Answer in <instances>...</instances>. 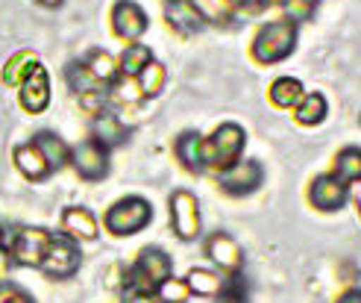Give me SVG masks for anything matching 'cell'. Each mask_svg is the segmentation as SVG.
I'll use <instances>...</instances> for the list:
<instances>
[{
	"mask_svg": "<svg viewBox=\"0 0 361 303\" xmlns=\"http://www.w3.org/2000/svg\"><path fill=\"white\" fill-rule=\"evenodd\" d=\"M171 271H173V262L165 251L144 247L135 265L130 268V274H126V289L138 295H156V289L171 277Z\"/></svg>",
	"mask_w": 361,
	"mask_h": 303,
	"instance_id": "1",
	"label": "cell"
},
{
	"mask_svg": "<svg viewBox=\"0 0 361 303\" xmlns=\"http://www.w3.org/2000/svg\"><path fill=\"white\" fill-rule=\"evenodd\" d=\"M297 47V24L294 21H270L252 39V57L262 65L282 62Z\"/></svg>",
	"mask_w": 361,
	"mask_h": 303,
	"instance_id": "2",
	"label": "cell"
},
{
	"mask_svg": "<svg viewBox=\"0 0 361 303\" xmlns=\"http://www.w3.org/2000/svg\"><path fill=\"white\" fill-rule=\"evenodd\" d=\"M247 145V133L238 127V124H221L218 130L212 133V138H206V165L212 168H229L241 159V150Z\"/></svg>",
	"mask_w": 361,
	"mask_h": 303,
	"instance_id": "3",
	"label": "cell"
},
{
	"mask_svg": "<svg viewBox=\"0 0 361 303\" xmlns=\"http://www.w3.org/2000/svg\"><path fill=\"white\" fill-rule=\"evenodd\" d=\"M153 221V206L144 198H123L106 212V230L115 236H135Z\"/></svg>",
	"mask_w": 361,
	"mask_h": 303,
	"instance_id": "4",
	"label": "cell"
},
{
	"mask_svg": "<svg viewBox=\"0 0 361 303\" xmlns=\"http://www.w3.org/2000/svg\"><path fill=\"white\" fill-rule=\"evenodd\" d=\"M80 262H82V254H80V247H77L74 239L65 236V233H50L44 259L39 265L47 277H56V280L74 277L77 268H80Z\"/></svg>",
	"mask_w": 361,
	"mask_h": 303,
	"instance_id": "5",
	"label": "cell"
},
{
	"mask_svg": "<svg viewBox=\"0 0 361 303\" xmlns=\"http://www.w3.org/2000/svg\"><path fill=\"white\" fill-rule=\"evenodd\" d=\"M171 224L183 242L200 236V201L188 189H176L171 194Z\"/></svg>",
	"mask_w": 361,
	"mask_h": 303,
	"instance_id": "6",
	"label": "cell"
},
{
	"mask_svg": "<svg viewBox=\"0 0 361 303\" xmlns=\"http://www.w3.org/2000/svg\"><path fill=\"white\" fill-rule=\"evenodd\" d=\"M264 180V171L256 159H238L235 165H229L218 174V183L224 191L235 194V198H244V194H252Z\"/></svg>",
	"mask_w": 361,
	"mask_h": 303,
	"instance_id": "7",
	"label": "cell"
},
{
	"mask_svg": "<svg viewBox=\"0 0 361 303\" xmlns=\"http://www.w3.org/2000/svg\"><path fill=\"white\" fill-rule=\"evenodd\" d=\"M47 242H50V233L42 227H21L12 239V262L18 265H27V268H39L42 259H44V251H47Z\"/></svg>",
	"mask_w": 361,
	"mask_h": 303,
	"instance_id": "8",
	"label": "cell"
},
{
	"mask_svg": "<svg viewBox=\"0 0 361 303\" xmlns=\"http://www.w3.org/2000/svg\"><path fill=\"white\" fill-rule=\"evenodd\" d=\"M71 162H74L77 174L88 183H97L109 174V153H106V148L94 138L80 141V145L71 150Z\"/></svg>",
	"mask_w": 361,
	"mask_h": 303,
	"instance_id": "9",
	"label": "cell"
},
{
	"mask_svg": "<svg viewBox=\"0 0 361 303\" xmlns=\"http://www.w3.org/2000/svg\"><path fill=\"white\" fill-rule=\"evenodd\" d=\"M112 27L121 39L135 42L138 35L147 32L150 21H147V12H144L135 0H118L115 9H112Z\"/></svg>",
	"mask_w": 361,
	"mask_h": 303,
	"instance_id": "10",
	"label": "cell"
},
{
	"mask_svg": "<svg viewBox=\"0 0 361 303\" xmlns=\"http://www.w3.org/2000/svg\"><path fill=\"white\" fill-rule=\"evenodd\" d=\"M347 183H341L335 174H323V177H317V180L312 183V189H309V201L317 206V209H323V212H335V209H341L347 203Z\"/></svg>",
	"mask_w": 361,
	"mask_h": 303,
	"instance_id": "11",
	"label": "cell"
},
{
	"mask_svg": "<svg viewBox=\"0 0 361 303\" xmlns=\"http://www.w3.org/2000/svg\"><path fill=\"white\" fill-rule=\"evenodd\" d=\"M47 103H50V77L42 65H35L32 74L21 83V106L27 112L39 115L47 109Z\"/></svg>",
	"mask_w": 361,
	"mask_h": 303,
	"instance_id": "12",
	"label": "cell"
},
{
	"mask_svg": "<svg viewBox=\"0 0 361 303\" xmlns=\"http://www.w3.org/2000/svg\"><path fill=\"white\" fill-rule=\"evenodd\" d=\"M206 256L214 265H221V271H229V274H238L241 262H244V254H241L238 242L232 236H226V233H214L206 242Z\"/></svg>",
	"mask_w": 361,
	"mask_h": 303,
	"instance_id": "13",
	"label": "cell"
},
{
	"mask_svg": "<svg viewBox=\"0 0 361 303\" xmlns=\"http://www.w3.org/2000/svg\"><path fill=\"white\" fill-rule=\"evenodd\" d=\"M62 233L80 242H94L97 239V218L85 206H68L62 212Z\"/></svg>",
	"mask_w": 361,
	"mask_h": 303,
	"instance_id": "14",
	"label": "cell"
},
{
	"mask_svg": "<svg viewBox=\"0 0 361 303\" xmlns=\"http://www.w3.org/2000/svg\"><path fill=\"white\" fill-rule=\"evenodd\" d=\"M12 159H15V168L21 171L27 180H32V183H42V180H47V177L53 174L50 165L44 162L42 150L35 148L32 141H24V145H18L15 153H12Z\"/></svg>",
	"mask_w": 361,
	"mask_h": 303,
	"instance_id": "15",
	"label": "cell"
},
{
	"mask_svg": "<svg viewBox=\"0 0 361 303\" xmlns=\"http://www.w3.org/2000/svg\"><path fill=\"white\" fill-rule=\"evenodd\" d=\"M92 130H94V141H100L103 148L123 145V141L130 138V127L123 124V118L115 115V112H109V109H103V112L94 115Z\"/></svg>",
	"mask_w": 361,
	"mask_h": 303,
	"instance_id": "16",
	"label": "cell"
},
{
	"mask_svg": "<svg viewBox=\"0 0 361 303\" xmlns=\"http://www.w3.org/2000/svg\"><path fill=\"white\" fill-rule=\"evenodd\" d=\"M165 15H168V24L176 32H183V35H191V32H197L206 24L203 15L197 12V6L191 4V0H168Z\"/></svg>",
	"mask_w": 361,
	"mask_h": 303,
	"instance_id": "17",
	"label": "cell"
},
{
	"mask_svg": "<svg viewBox=\"0 0 361 303\" xmlns=\"http://www.w3.org/2000/svg\"><path fill=\"white\" fill-rule=\"evenodd\" d=\"M176 156H179V162H183L188 171H203L206 168V138L200 133H183L176 138Z\"/></svg>",
	"mask_w": 361,
	"mask_h": 303,
	"instance_id": "18",
	"label": "cell"
},
{
	"mask_svg": "<svg viewBox=\"0 0 361 303\" xmlns=\"http://www.w3.org/2000/svg\"><path fill=\"white\" fill-rule=\"evenodd\" d=\"M32 145L42 150V156H44V162L50 165V171H59L68 159H71V150H68V145L56 136V133H50V130H42V133H35L32 136Z\"/></svg>",
	"mask_w": 361,
	"mask_h": 303,
	"instance_id": "19",
	"label": "cell"
},
{
	"mask_svg": "<svg viewBox=\"0 0 361 303\" xmlns=\"http://www.w3.org/2000/svg\"><path fill=\"white\" fill-rule=\"evenodd\" d=\"M35 65H39V57H35L32 50H18L15 57H9L6 65H4V83L6 85H21L32 74Z\"/></svg>",
	"mask_w": 361,
	"mask_h": 303,
	"instance_id": "20",
	"label": "cell"
},
{
	"mask_svg": "<svg viewBox=\"0 0 361 303\" xmlns=\"http://www.w3.org/2000/svg\"><path fill=\"white\" fill-rule=\"evenodd\" d=\"M294 118L302 124V127H317V124L326 118V97L320 92L302 95V100L294 106Z\"/></svg>",
	"mask_w": 361,
	"mask_h": 303,
	"instance_id": "21",
	"label": "cell"
},
{
	"mask_svg": "<svg viewBox=\"0 0 361 303\" xmlns=\"http://www.w3.org/2000/svg\"><path fill=\"white\" fill-rule=\"evenodd\" d=\"M185 283H188V292H191V295L214 297V295L224 292V283H226V280H221V274H214V271H209V268H191L188 277H185Z\"/></svg>",
	"mask_w": 361,
	"mask_h": 303,
	"instance_id": "22",
	"label": "cell"
},
{
	"mask_svg": "<svg viewBox=\"0 0 361 303\" xmlns=\"http://www.w3.org/2000/svg\"><path fill=\"white\" fill-rule=\"evenodd\" d=\"M302 83L294 80V77H279L274 80V85H270V100H274L279 109H294V106L302 100Z\"/></svg>",
	"mask_w": 361,
	"mask_h": 303,
	"instance_id": "23",
	"label": "cell"
},
{
	"mask_svg": "<svg viewBox=\"0 0 361 303\" xmlns=\"http://www.w3.org/2000/svg\"><path fill=\"white\" fill-rule=\"evenodd\" d=\"M65 77H68V85L74 88L80 97L82 95H92V92H103V83L85 68V62H71L68 71H65Z\"/></svg>",
	"mask_w": 361,
	"mask_h": 303,
	"instance_id": "24",
	"label": "cell"
},
{
	"mask_svg": "<svg viewBox=\"0 0 361 303\" xmlns=\"http://www.w3.org/2000/svg\"><path fill=\"white\" fill-rule=\"evenodd\" d=\"M135 80H138V88H141L144 97H156V95H161V88H165V83H168V71L161 62L153 59V62H147L141 68V74Z\"/></svg>",
	"mask_w": 361,
	"mask_h": 303,
	"instance_id": "25",
	"label": "cell"
},
{
	"mask_svg": "<svg viewBox=\"0 0 361 303\" xmlns=\"http://www.w3.org/2000/svg\"><path fill=\"white\" fill-rule=\"evenodd\" d=\"M335 177L341 183H361V148H344L338 153Z\"/></svg>",
	"mask_w": 361,
	"mask_h": 303,
	"instance_id": "26",
	"label": "cell"
},
{
	"mask_svg": "<svg viewBox=\"0 0 361 303\" xmlns=\"http://www.w3.org/2000/svg\"><path fill=\"white\" fill-rule=\"evenodd\" d=\"M147 62H153V53L147 44H138V42L126 44L123 57H121V77H138Z\"/></svg>",
	"mask_w": 361,
	"mask_h": 303,
	"instance_id": "27",
	"label": "cell"
},
{
	"mask_svg": "<svg viewBox=\"0 0 361 303\" xmlns=\"http://www.w3.org/2000/svg\"><path fill=\"white\" fill-rule=\"evenodd\" d=\"M85 68L92 71V74H94L103 85H106V83H112V80L118 77V65H115V59H112L106 50H92V53H88Z\"/></svg>",
	"mask_w": 361,
	"mask_h": 303,
	"instance_id": "28",
	"label": "cell"
},
{
	"mask_svg": "<svg viewBox=\"0 0 361 303\" xmlns=\"http://www.w3.org/2000/svg\"><path fill=\"white\" fill-rule=\"evenodd\" d=\"M109 97L121 106H135L144 95H141V88H138V80L135 77H115L112 80V92Z\"/></svg>",
	"mask_w": 361,
	"mask_h": 303,
	"instance_id": "29",
	"label": "cell"
},
{
	"mask_svg": "<svg viewBox=\"0 0 361 303\" xmlns=\"http://www.w3.org/2000/svg\"><path fill=\"white\" fill-rule=\"evenodd\" d=\"M156 297H159V303H185V300L191 297V292H188V283H185V280L168 277V280L156 289Z\"/></svg>",
	"mask_w": 361,
	"mask_h": 303,
	"instance_id": "30",
	"label": "cell"
},
{
	"mask_svg": "<svg viewBox=\"0 0 361 303\" xmlns=\"http://www.w3.org/2000/svg\"><path fill=\"white\" fill-rule=\"evenodd\" d=\"M197 6V12L203 15V21H224L229 15V4L226 0H191Z\"/></svg>",
	"mask_w": 361,
	"mask_h": 303,
	"instance_id": "31",
	"label": "cell"
},
{
	"mask_svg": "<svg viewBox=\"0 0 361 303\" xmlns=\"http://www.w3.org/2000/svg\"><path fill=\"white\" fill-rule=\"evenodd\" d=\"M317 9V0H285V12L288 18L297 24V21H309Z\"/></svg>",
	"mask_w": 361,
	"mask_h": 303,
	"instance_id": "32",
	"label": "cell"
},
{
	"mask_svg": "<svg viewBox=\"0 0 361 303\" xmlns=\"http://www.w3.org/2000/svg\"><path fill=\"white\" fill-rule=\"evenodd\" d=\"M0 303H35V300L15 283H0Z\"/></svg>",
	"mask_w": 361,
	"mask_h": 303,
	"instance_id": "33",
	"label": "cell"
},
{
	"mask_svg": "<svg viewBox=\"0 0 361 303\" xmlns=\"http://www.w3.org/2000/svg\"><path fill=\"white\" fill-rule=\"evenodd\" d=\"M226 4L232 12H259L270 4V0H226Z\"/></svg>",
	"mask_w": 361,
	"mask_h": 303,
	"instance_id": "34",
	"label": "cell"
},
{
	"mask_svg": "<svg viewBox=\"0 0 361 303\" xmlns=\"http://www.w3.org/2000/svg\"><path fill=\"white\" fill-rule=\"evenodd\" d=\"M80 106H82L85 112H92V115L103 112V92H92V95H82V97H80Z\"/></svg>",
	"mask_w": 361,
	"mask_h": 303,
	"instance_id": "35",
	"label": "cell"
},
{
	"mask_svg": "<svg viewBox=\"0 0 361 303\" xmlns=\"http://www.w3.org/2000/svg\"><path fill=\"white\" fill-rule=\"evenodd\" d=\"M338 303H361V289H350L338 297Z\"/></svg>",
	"mask_w": 361,
	"mask_h": 303,
	"instance_id": "36",
	"label": "cell"
},
{
	"mask_svg": "<svg viewBox=\"0 0 361 303\" xmlns=\"http://www.w3.org/2000/svg\"><path fill=\"white\" fill-rule=\"evenodd\" d=\"M126 303H159V300H156L153 295H138V292H130Z\"/></svg>",
	"mask_w": 361,
	"mask_h": 303,
	"instance_id": "37",
	"label": "cell"
},
{
	"mask_svg": "<svg viewBox=\"0 0 361 303\" xmlns=\"http://www.w3.org/2000/svg\"><path fill=\"white\" fill-rule=\"evenodd\" d=\"M9 265H12V254H9V251H4V247H0V277H4V274L9 271Z\"/></svg>",
	"mask_w": 361,
	"mask_h": 303,
	"instance_id": "38",
	"label": "cell"
},
{
	"mask_svg": "<svg viewBox=\"0 0 361 303\" xmlns=\"http://www.w3.org/2000/svg\"><path fill=\"white\" fill-rule=\"evenodd\" d=\"M353 201H355V206H358V212H361V183H358L355 191H353Z\"/></svg>",
	"mask_w": 361,
	"mask_h": 303,
	"instance_id": "39",
	"label": "cell"
},
{
	"mask_svg": "<svg viewBox=\"0 0 361 303\" xmlns=\"http://www.w3.org/2000/svg\"><path fill=\"white\" fill-rule=\"evenodd\" d=\"M39 4H42V6H59L62 0H39Z\"/></svg>",
	"mask_w": 361,
	"mask_h": 303,
	"instance_id": "40",
	"label": "cell"
},
{
	"mask_svg": "<svg viewBox=\"0 0 361 303\" xmlns=\"http://www.w3.org/2000/svg\"><path fill=\"white\" fill-rule=\"evenodd\" d=\"M0 242H4V230H0Z\"/></svg>",
	"mask_w": 361,
	"mask_h": 303,
	"instance_id": "41",
	"label": "cell"
}]
</instances>
